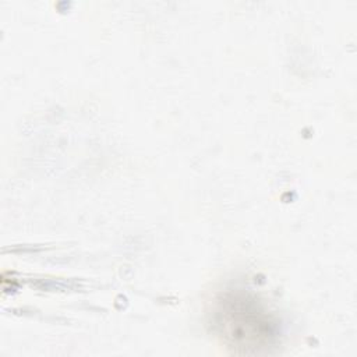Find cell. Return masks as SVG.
Returning a JSON list of instances; mask_svg holds the SVG:
<instances>
[{
  "mask_svg": "<svg viewBox=\"0 0 357 357\" xmlns=\"http://www.w3.org/2000/svg\"><path fill=\"white\" fill-rule=\"evenodd\" d=\"M215 324L230 344L244 351H258L275 337V324L254 298L237 296L222 301Z\"/></svg>",
  "mask_w": 357,
  "mask_h": 357,
  "instance_id": "6da1fadb",
  "label": "cell"
}]
</instances>
